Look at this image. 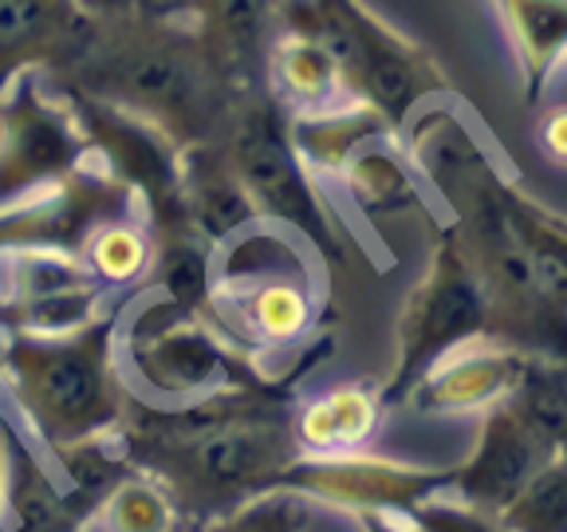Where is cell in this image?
<instances>
[{
    "mask_svg": "<svg viewBox=\"0 0 567 532\" xmlns=\"http://www.w3.org/2000/svg\"><path fill=\"white\" fill-rule=\"evenodd\" d=\"M75 32L71 9L60 4H17L4 0L0 4V63L20 60V55H44L60 48Z\"/></svg>",
    "mask_w": 567,
    "mask_h": 532,
    "instance_id": "cell-13",
    "label": "cell"
},
{
    "mask_svg": "<svg viewBox=\"0 0 567 532\" xmlns=\"http://www.w3.org/2000/svg\"><path fill=\"white\" fill-rule=\"evenodd\" d=\"M485 319V300H481V288L457 260H445L437 268V276L430 280V288L417 300L414 316H410V359H425V355L442 351V347L457 344V339H470Z\"/></svg>",
    "mask_w": 567,
    "mask_h": 532,
    "instance_id": "cell-10",
    "label": "cell"
},
{
    "mask_svg": "<svg viewBox=\"0 0 567 532\" xmlns=\"http://www.w3.org/2000/svg\"><path fill=\"white\" fill-rule=\"evenodd\" d=\"M229 166L248 202H257L265 213H276V217L292 222L296 229L311 233V237L323 233L316 194H311L303 174L296 170L288 142H284L280 126H276V119L268 111H248L233 126Z\"/></svg>",
    "mask_w": 567,
    "mask_h": 532,
    "instance_id": "cell-5",
    "label": "cell"
},
{
    "mask_svg": "<svg viewBox=\"0 0 567 532\" xmlns=\"http://www.w3.org/2000/svg\"><path fill=\"white\" fill-rule=\"evenodd\" d=\"M134 450L177 497L213 505L284 478L296 461V438L276 415L221 407L138 430Z\"/></svg>",
    "mask_w": 567,
    "mask_h": 532,
    "instance_id": "cell-1",
    "label": "cell"
},
{
    "mask_svg": "<svg viewBox=\"0 0 567 532\" xmlns=\"http://www.w3.org/2000/svg\"><path fill=\"white\" fill-rule=\"evenodd\" d=\"M134 355L138 367L154 387L182 395V390L205 387L213 375L221 371V351L213 347V339L197 328L186 311H177L174 304L166 308H151L134 328Z\"/></svg>",
    "mask_w": 567,
    "mask_h": 532,
    "instance_id": "cell-7",
    "label": "cell"
},
{
    "mask_svg": "<svg viewBox=\"0 0 567 532\" xmlns=\"http://www.w3.org/2000/svg\"><path fill=\"white\" fill-rule=\"evenodd\" d=\"M303 485L319 489V493L343 497V501H359V505H390V501H410L430 489L425 473H406L386 461H328L323 470L300 473Z\"/></svg>",
    "mask_w": 567,
    "mask_h": 532,
    "instance_id": "cell-11",
    "label": "cell"
},
{
    "mask_svg": "<svg viewBox=\"0 0 567 532\" xmlns=\"http://www.w3.org/2000/svg\"><path fill=\"white\" fill-rule=\"evenodd\" d=\"M9 371L28 418L55 442L91 438L118 410L103 328L80 339L20 336L9 351Z\"/></svg>",
    "mask_w": 567,
    "mask_h": 532,
    "instance_id": "cell-2",
    "label": "cell"
},
{
    "mask_svg": "<svg viewBox=\"0 0 567 532\" xmlns=\"http://www.w3.org/2000/svg\"><path fill=\"white\" fill-rule=\"evenodd\" d=\"M374 532H399V529H390V524H374Z\"/></svg>",
    "mask_w": 567,
    "mask_h": 532,
    "instance_id": "cell-23",
    "label": "cell"
},
{
    "mask_svg": "<svg viewBox=\"0 0 567 532\" xmlns=\"http://www.w3.org/2000/svg\"><path fill=\"white\" fill-rule=\"evenodd\" d=\"M71 158H75V134L68 119L35 91L20 95L4 119V139H0V197L48 182Z\"/></svg>",
    "mask_w": 567,
    "mask_h": 532,
    "instance_id": "cell-6",
    "label": "cell"
},
{
    "mask_svg": "<svg viewBox=\"0 0 567 532\" xmlns=\"http://www.w3.org/2000/svg\"><path fill=\"white\" fill-rule=\"evenodd\" d=\"M516 364L505 351H465L450 367H437L430 379V399L434 407H473L516 382Z\"/></svg>",
    "mask_w": 567,
    "mask_h": 532,
    "instance_id": "cell-12",
    "label": "cell"
},
{
    "mask_svg": "<svg viewBox=\"0 0 567 532\" xmlns=\"http://www.w3.org/2000/svg\"><path fill=\"white\" fill-rule=\"evenodd\" d=\"M417 524H422L425 532H505V529H496V524H488L477 509L442 505V501L417 509Z\"/></svg>",
    "mask_w": 567,
    "mask_h": 532,
    "instance_id": "cell-22",
    "label": "cell"
},
{
    "mask_svg": "<svg viewBox=\"0 0 567 532\" xmlns=\"http://www.w3.org/2000/svg\"><path fill=\"white\" fill-rule=\"evenodd\" d=\"M209 532H296V509L292 501H265L237 513L233 521L213 524Z\"/></svg>",
    "mask_w": 567,
    "mask_h": 532,
    "instance_id": "cell-21",
    "label": "cell"
},
{
    "mask_svg": "<svg viewBox=\"0 0 567 532\" xmlns=\"http://www.w3.org/2000/svg\"><path fill=\"white\" fill-rule=\"evenodd\" d=\"M118 202H123V194L111 182L75 177L60 194L44 197L32 209L12 213L9 222L0 225V245L4 241H17V245H71L95 225H111Z\"/></svg>",
    "mask_w": 567,
    "mask_h": 532,
    "instance_id": "cell-9",
    "label": "cell"
},
{
    "mask_svg": "<svg viewBox=\"0 0 567 532\" xmlns=\"http://www.w3.org/2000/svg\"><path fill=\"white\" fill-rule=\"evenodd\" d=\"M115 532H166V497L154 489H123L111 505Z\"/></svg>",
    "mask_w": 567,
    "mask_h": 532,
    "instance_id": "cell-20",
    "label": "cell"
},
{
    "mask_svg": "<svg viewBox=\"0 0 567 532\" xmlns=\"http://www.w3.org/2000/svg\"><path fill=\"white\" fill-rule=\"evenodd\" d=\"M308 324V293L292 280L265 284L248 300V328L265 339H292Z\"/></svg>",
    "mask_w": 567,
    "mask_h": 532,
    "instance_id": "cell-16",
    "label": "cell"
},
{
    "mask_svg": "<svg viewBox=\"0 0 567 532\" xmlns=\"http://www.w3.org/2000/svg\"><path fill=\"white\" fill-rule=\"evenodd\" d=\"M567 521V485L559 458L544 461L532 481L501 509V529L508 532H564Z\"/></svg>",
    "mask_w": 567,
    "mask_h": 532,
    "instance_id": "cell-14",
    "label": "cell"
},
{
    "mask_svg": "<svg viewBox=\"0 0 567 532\" xmlns=\"http://www.w3.org/2000/svg\"><path fill=\"white\" fill-rule=\"evenodd\" d=\"M99 80L115 88L146 119H162L166 131L197 134L209 115V88H205L202 63L169 35H131L115 44L99 63Z\"/></svg>",
    "mask_w": 567,
    "mask_h": 532,
    "instance_id": "cell-3",
    "label": "cell"
},
{
    "mask_svg": "<svg viewBox=\"0 0 567 532\" xmlns=\"http://www.w3.org/2000/svg\"><path fill=\"white\" fill-rule=\"evenodd\" d=\"M194 205H197L202 225L213 233V237L233 233L237 225H245L248 213H252V202L245 197V190H240L233 177H221V174H202V186H197Z\"/></svg>",
    "mask_w": 567,
    "mask_h": 532,
    "instance_id": "cell-18",
    "label": "cell"
},
{
    "mask_svg": "<svg viewBox=\"0 0 567 532\" xmlns=\"http://www.w3.org/2000/svg\"><path fill=\"white\" fill-rule=\"evenodd\" d=\"M551 446L540 442L528 426L513 415V410H496L485 422V438H481L477 458L470 461V473H465V501L470 509H501L520 493L532 481V473L540 470L544 458H548ZM551 461V458H548Z\"/></svg>",
    "mask_w": 567,
    "mask_h": 532,
    "instance_id": "cell-8",
    "label": "cell"
},
{
    "mask_svg": "<svg viewBox=\"0 0 567 532\" xmlns=\"http://www.w3.org/2000/svg\"><path fill=\"white\" fill-rule=\"evenodd\" d=\"M280 80L288 83V91L300 99H328L336 88L339 71L331 63V55L316 44V40H296L280 52Z\"/></svg>",
    "mask_w": 567,
    "mask_h": 532,
    "instance_id": "cell-17",
    "label": "cell"
},
{
    "mask_svg": "<svg viewBox=\"0 0 567 532\" xmlns=\"http://www.w3.org/2000/svg\"><path fill=\"white\" fill-rule=\"evenodd\" d=\"M319 17L323 24L316 44L331 55L339 75L351 80L386 119L406 115L425 91L422 63L374 24L354 17V9H319Z\"/></svg>",
    "mask_w": 567,
    "mask_h": 532,
    "instance_id": "cell-4",
    "label": "cell"
},
{
    "mask_svg": "<svg viewBox=\"0 0 567 532\" xmlns=\"http://www.w3.org/2000/svg\"><path fill=\"white\" fill-rule=\"evenodd\" d=\"M374 426V407L367 395L359 390H339L331 399L316 402V407L303 415L300 438L319 450H343V446L363 442Z\"/></svg>",
    "mask_w": 567,
    "mask_h": 532,
    "instance_id": "cell-15",
    "label": "cell"
},
{
    "mask_svg": "<svg viewBox=\"0 0 567 532\" xmlns=\"http://www.w3.org/2000/svg\"><path fill=\"white\" fill-rule=\"evenodd\" d=\"M91 265L106 280H131L146 265V241L134 229H126V225H103L95 237V248H91Z\"/></svg>",
    "mask_w": 567,
    "mask_h": 532,
    "instance_id": "cell-19",
    "label": "cell"
}]
</instances>
